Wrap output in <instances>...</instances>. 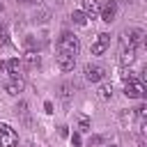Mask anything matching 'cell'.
Masks as SVG:
<instances>
[{
	"label": "cell",
	"instance_id": "1",
	"mask_svg": "<svg viewBox=\"0 0 147 147\" xmlns=\"http://www.w3.org/2000/svg\"><path fill=\"white\" fill-rule=\"evenodd\" d=\"M78 51H80L78 37L71 34V32H62L60 39H57V53H60V55H71V57H76Z\"/></svg>",
	"mask_w": 147,
	"mask_h": 147
},
{
	"label": "cell",
	"instance_id": "2",
	"mask_svg": "<svg viewBox=\"0 0 147 147\" xmlns=\"http://www.w3.org/2000/svg\"><path fill=\"white\" fill-rule=\"evenodd\" d=\"M124 94L126 99H145L147 96V87L142 85V80H126L124 83Z\"/></svg>",
	"mask_w": 147,
	"mask_h": 147
},
{
	"label": "cell",
	"instance_id": "3",
	"mask_svg": "<svg viewBox=\"0 0 147 147\" xmlns=\"http://www.w3.org/2000/svg\"><path fill=\"white\" fill-rule=\"evenodd\" d=\"M142 41H145V30H140V28H129V30L124 32V46L138 51V46H140Z\"/></svg>",
	"mask_w": 147,
	"mask_h": 147
},
{
	"label": "cell",
	"instance_id": "4",
	"mask_svg": "<svg viewBox=\"0 0 147 147\" xmlns=\"http://www.w3.org/2000/svg\"><path fill=\"white\" fill-rule=\"evenodd\" d=\"M18 145V133L9 124H0V147H16Z\"/></svg>",
	"mask_w": 147,
	"mask_h": 147
},
{
	"label": "cell",
	"instance_id": "5",
	"mask_svg": "<svg viewBox=\"0 0 147 147\" xmlns=\"http://www.w3.org/2000/svg\"><path fill=\"white\" fill-rule=\"evenodd\" d=\"M108 46H110V34H108V32H99V34L94 37L90 51H92V55H103V53L108 51Z\"/></svg>",
	"mask_w": 147,
	"mask_h": 147
},
{
	"label": "cell",
	"instance_id": "6",
	"mask_svg": "<svg viewBox=\"0 0 147 147\" xmlns=\"http://www.w3.org/2000/svg\"><path fill=\"white\" fill-rule=\"evenodd\" d=\"M83 74H85V80H90V83H101L106 78V69L101 64H85Z\"/></svg>",
	"mask_w": 147,
	"mask_h": 147
},
{
	"label": "cell",
	"instance_id": "7",
	"mask_svg": "<svg viewBox=\"0 0 147 147\" xmlns=\"http://www.w3.org/2000/svg\"><path fill=\"white\" fill-rule=\"evenodd\" d=\"M115 16H117V0H108L106 5H101V9H99V18L101 21L113 23Z\"/></svg>",
	"mask_w": 147,
	"mask_h": 147
},
{
	"label": "cell",
	"instance_id": "8",
	"mask_svg": "<svg viewBox=\"0 0 147 147\" xmlns=\"http://www.w3.org/2000/svg\"><path fill=\"white\" fill-rule=\"evenodd\" d=\"M2 67L7 69V74L11 76V78H21V74H23V62L18 60V57H11V60H7V62H2Z\"/></svg>",
	"mask_w": 147,
	"mask_h": 147
},
{
	"label": "cell",
	"instance_id": "9",
	"mask_svg": "<svg viewBox=\"0 0 147 147\" xmlns=\"http://www.w3.org/2000/svg\"><path fill=\"white\" fill-rule=\"evenodd\" d=\"M99 9H101V5H99L96 0H83V9H80V11L87 16V21H90V18H92V21L99 18Z\"/></svg>",
	"mask_w": 147,
	"mask_h": 147
},
{
	"label": "cell",
	"instance_id": "10",
	"mask_svg": "<svg viewBox=\"0 0 147 147\" xmlns=\"http://www.w3.org/2000/svg\"><path fill=\"white\" fill-rule=\"evenodd\" d=\"M23 87H25V83H23L21 78H11L9 83H5V92L11 94V96H18V94L23 92Z\"/></svg>",
	"mask_w": 147,
	"mask_h": 147
},
{
	"label": "cell",
	"instance_id": "11",
	"mask_svg": "<svg viewBox=\"0 0 147 147\" xmlns=\"http://www.w3.org/2000/svg\"><path fill=\"white\" fill-rule=\"evenodd\" d=\"M133 62H136V48L124 46L122 53H119V64H122V67H131Z\"/></svg>",
	"mask_w": 147,
	"mask_h": 147
},
{
	"label": "cell",
	"instance_id": "12",
	"mask_svg": "<svg viewBox=\"0 0 147 147\" xmlns=\"http://www.w3.org/2000/svg\"><path fill=\"white\" fill-rule=\"evenodd\" d=\"M21 62H23L25 67L34 69V67H39V64H41V57H39V53H37V51H32V48H30V51H25V55H23V60H21Z\"/></svg>",
	"mask_w": 147,
	"mask_h": 147
},
{
	"label": "cell",
	"instance_id": "13",
	"mask_svg": "<svg viewBox=\"0 0 147 147\" xmlns=\"http://www.w3.org/2000/svg\"><path fill=\"white\" fill-rule=\"evenodd\" d=\"M57 57V67L62 69V71H71L74 69V64H76V57H71V55H55Z\"/></svg>",
	"mask_w": 147,
	"mask_h": 147
},
{
	"label": "cell",
	"instance_id": "14",
	"mask_svg": "<svg viewBox=\"0 0 147 147\" xmlns=\"http://www.w3.org/2000/svg\"><path fill=\"white\" fill-rule=\"evenodd\" d=\"M96 94H99L101 101H110V99H113V85H110V83L99 85V92H96Z\"/></svg>",
	"mask_w": 147,
	"mask_h": 147
},
{
	"label": "cell",
	"instance_id": "15",
	"mask_svg": "<svg viewBox=\"0 0 147 147\" xmlns=\"http://www.w3.org/2000/svg\"><path fill=\"white\" fill-rule=\"evenodd\" d=\"M71 21H74L76 25H87V16H85L80 9H74V11H71Z\"/></svg>",
	"mask_w": 147,
	"mask_h": 147
},
{
	"label": "cell",
	"instance_id": "16",
	"mask_svg": "<svg viewBox=\"0 0 147 147\" xmlns=\"http://www.w3.org/2000/svg\"><path fill=\"white\" fill-rule=\"evenodd\" d=\"M76 122H78V133L90 131V117H87V115H78V117H76Z\"/></svg>",
	"mask_w": 147,
	"mask_h": 147
},
{
	"label": "cell",
	"instance_id": "17",
	"mask_svg": "<svg viewBox=\"0 0 147 147\" xmlns=\"http://www.w3.org/2000/svg\"><path fill=\"white\" fill-rule=\"evenodd\" d=\"M60 99H62L64 103H69V99H71V85H67V83H64V85L60 87Z\"/></svg>",
	"mask_w": 147,
	"mask_h": 147
},
{
	"label": "cell",
	"instance_id": "18",
	"mask_svg": "<svg viewBox=\"0 0 147 147\" xmlns=\"http://www.w3.org/2000/svg\"><path fill=\"white\" fill-rule=\"evenodd\" d=\"M145 115H147V106L142 103V106H138V108H136V117H138L140 122H145Z\"/></svg>",
	"mask_w": 147,
	"mask_h": 147
},
{
	"label": "cell",
	"instance_id": "19",
	"mask_svg": "<svg viewBox=\"0 0 147 147\" xmlns=\"http://www.w3.org/2000/svg\"><path fill=\"white\" fill-rule=\"evenodd\" d=\"M0 44H9V34H7V25H0Z\"/></svg>",
	"mask_w": 147,
	"mask_h": 147
},
{
	"label": "cell",
	"instance_id": "20",
	"mask_svg": "<svg viewBox=\"0 0 147 147\" xmlns=\"http://www.w3.org/2000/svg\"><path fill=\"white\" fill-rule=\"evenodd\" d=\"M122 80H124V83H126V80H136L133 71H131V69H124V71H122Z\"/></svg>",
	"mask_w": 147,
	"mask_h": 147
},
{
	"label": "cell",
	"instance_id": "21",
	"mask_svg": "<svg viewBox=\"0 0 147 147\" xmlns=\"http://www.w3.org/2000/svg\"><path fill=\"white\" fill-rule=\"evenodd\" d=\"M101 142H103V138H101V136H94V138H90L87 147H96V145H101Z\"/></svg>",
	"mask_w": 147,
	"mask_h": 147
},
{
	"label": "cell",
	"instance_id": "22",
	"mask_svg": "<svg viewBox=\"0 0 147 147\" xmlns=\"http://www.w3.org/2000/svg\"><path fill=\"white\" fill-rule=\"evenodd\" d=\"M71 142H74V147H80V133H74L71 136Z\"/></svg>",
	"mask_w": 147,
	"mask_h": 147
},
{
	"label": "cell",
	"instance_id": "23",
	"mask_svg": "<svg viewBox=\"0 0 147 147\" xmlns=\"http://www.w3.org/2000/svg\"><path fill=\"white\" fill-rule=\"evenodd\" d=\"M16 2H23V5H39V2H44V0H16Z\"/></svg>",
	"mask_w": 147,
	"mask_h": 147
},
{
	"label": "cell",
	"instance_id": "24",
	"mask_svg": "<svg viewBox=\"0 0 147 147\" xmlns=\"http://www.w3.org/2000/svg\"><path fill=\"white\" fill-rule=\"evenodd\" d=\"M44 108H46V113H53V103H51V101H46V103H44Z\"/></svg>",
	"mask_w": 147,
	"mask_h": 147
},
{
	"label": "cell",
	"instance_id": "25",
	"mask_svg": "<svg viewBox=\"0 0 147 147\" xmlns=\"http://www.w3.org/2000/svg\"><path fill=\"white\" fill-rule=\"evenodd\" d=\"M60 136H62V138H67V136H69V131H67V126H60Z\"/></svg>",
	"mask_w": 147,
	"mask_h": 147
},
{
	"label": "cell",
	"instance_id": "26",
	"mask_svg": "<svg viewBox=\"0 0 147 147\" xmlns=\"http://www.w3.org/2000/svg\"><path fill=\"white\" fill-rule=\"evenodd\" d=\"M106 147H115V145H106Z\"/></svg>",
	"mask_w": 147,
	"mask_h": 147
},
{
	"label": "cell",
	"instance_id": "27",
	"mask_svg": "<svg viewBox=\"0 0 147 147\" xmlns=\"http://www.w3.org/2000/svg\"><path fill=\"white\" fill-rule=\"evenodd\" d=\"M124 2H131V0H124Z\"/></svg>",
	"mask_w": 147,
	"mask_h": 147
},
{
	"label": "cell",
	"instance_id": "28",
	"mask_svg": "<svg viewBox=\"0 0 147 147\" xmlns=\"http://www.w3.org/2000/svg\"><path fill=\"white\" fill-rule=\"evenodd\" d=\"M0 11H2V5H0Z\"/></svg>",
	"mask_w": 147,
	"mask_h": 147
}]
</instances>
